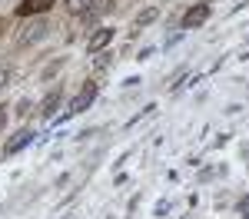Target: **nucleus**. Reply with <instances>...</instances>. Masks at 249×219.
<instances>
[{"instance_id": "4", "label": "nucleus", "mask_w": 249, "mask_h": 219, "mask_svg": "<svg viewBox=\"0 0 249 219\" xmlns=\"http://www.w3.org/2000/svg\"><path fill=\"white\" fill-rule=\"evenodd\" d=\"M113 34H116L113 27H100L93 37H90L87 50H90V53H100V50H107V47H110V40H113Z\"/></svg>"}, {"instance_id": "8", "label": "nucleus", "mask_w": 249, "mask_h": 219, "mask_svg": "<svg viewBox=\"0 0 249 219\" xmlns=\"http://www.w3.org/2000/svg\"><path fill=\"white\" fill-rule=\"evenodd\" d=\"M156 17H160V7H146V10L136 14V27H146V23H153Z\"/></svg>"}, {"instance_id": "3", "label": "nucleus", "mask_w": 249, "mask_h": 219, "mask_svg": "<svg viewBox=\"0 0 249 219\" xmlns=\"http://www.w3.org/2000/svg\"><path fill=\"white\" fill-rule=\"evenodd\" d=\"M47 34H50V23H47L43 17H37V20H30L27 30L20 34V43H37V40H43Z\"/></svg>"}, {"instance_id": "13", "label": "nucleus", "mask_w": 249, "mask_h": 219, "mask_svg": "<svg viewBox=\"0 0 249 219\" xmlns=\"http://www.w3.org/2000/svg\"><path fill=\"white\" fill-rule=\"evenodd\" d=\"M7 83H10V70H0V90H7Z\"/></svg>"}, {"instance_id": "9", "label": "nucleus", "mask_w": 249, "mask_h": 219, "mask_svg": "<svg viewBox=\"0 0 249 219\" xmlns=\"http://www.w3.org/2000/svg\"><path fill=\"white\" fill-rule=\"evenodd\" d=\"M110 63H113V53H110V50H107V53L100 50V57H96V70H103V67H110Z\"/></svg>"}, {"instance_id": "6", "label": "nucleus", "mask_w": 249, "mask_h": 219, "mask_svg": "<svg viewBox=\"0 0 249 219\" xmlns=\"http://www.w3.org/2000/svg\"><path fill=\"white\" fill-rule=\"evenodd\" d=\"M57 0H23V7H20L17 14L20 17H27V14H43V10H50Z\"/></svg>"}, {"instance_id": "10", "label": "nucleus", "mask_w": 249, "mask_h": 219, "mask_svg": "<svg viewBox=\"0 0 249 219\" xmlns=\"http://www.w3.org/2000/svg\"><path fill=\"white\" fill-rule=\"evenodd\" d=\"M60 67H63V60H53V63H50V67L43 70V80H50V77H53V73L60 70Z\"/></svg>"}, {"instance_id": "1", "label": "nucleus", "mask_w": 249, "mask_h": 219, "mask_svg": "<svg viewBox=\"0 0 249 219\" xmlns=\"http://www.w3.org/2000/svg\"><path fill=\"white\" fill-rule=\"evenodd\" d=\"M93 100H96V83H93V80H87V83H83V90H80L77 97H73V106H70V113H87V110L93 106Z\"/></svg>"}, {"instance_id": "5", "label": "nucleus", "mask_w": 249, "mask_h": 219, "mask_svg": "<svg viewBox=\"0 0 249 219\" xmlns=\"http://www.w3.org/2000/svg\"><path fill=\"white\" fill-rule=\"evenodd\" d=\"M30 143H34V133H30V130H17L14 136L7 139V146H3V153H7V156H14L17 150H23V146H30Z\"/></svg>"}, {"instance_id": "12", "label": "nucleus", "mask_w": 249, "mask_h": 219, "mask_svg": "<svg viewBox=\"0 0 249 219\" xmlns=\"http://www.w3.org/2000/svg\"><path fill=\"white\" fill-rule=\"evenodd\" d=\"M70 3H73V10H77V14H83V10H87L93 0H70Z\"/></svg>"}, {"instance_id": "2", "label": "nucleus", "mask_w": 249, "mask_h": 219, "mask_svg": "<svg viewBox=\"0 0 249 219\" xmlns=\"http://www.w3.org/2000/svg\"><path fill=\"white\" fill-rule=\"evenodd\" d=\"M210 20V3H196L190 7L186 14H183V30H196V27H203Z\"/></svg>"}, {"instance_id": "14", "label": "nucleus", "mask_w": 249, "mask_h": 219, "mask_svg": "<svg viewBox=\"0 0 249 219\" xmlns=\"http://www.w3.org/2000/svg\"><path fill=\"white\" fill-rule=\"evenodd\" d=\"M3 126H7V117H3V113H0V130H3Z\"/></svg>"}, {"instance_id": "7", "label": "nucleus", "mask_w": 249, "mask_h": 219, "mask_svg": "<svg viewBox=\"0 0 249 219\" xmlns=\"http://www.w3.org/2000/svg\"><path fill=\"white\" fill-rule=\"evenodd\" d=\"M57 106H60V90H53V93H47V97H43V103H40V117L50 119Z\"/></svg>"}, {"instance_id": "11", "label": "nucleus", "mask_w": 249, "mask_h": 219, "mask_svg": "<svg viewBox=\"0 0 249 219\" xmlns=\"http://www.w3.org/2000/svg\"><path fill=\"white\" fill-rule=\"evenodd\" d=\"M30 110H34V103H30V100H20V106H17V113H20V117H27Z\"/></svg>"}]
</instances>
